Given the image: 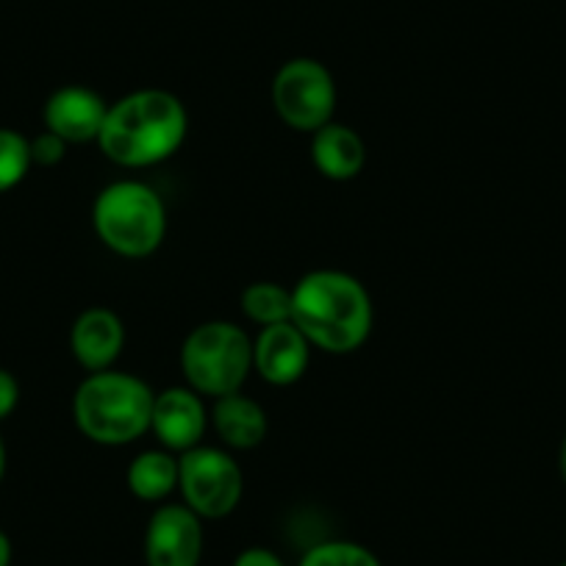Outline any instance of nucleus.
<instances>
[{
	"instance_id": "nucleus-24",
	"label": "nucleus",
	"mask_w": 566,
	"mask_h": 566,
	"mask_svg": "<svg viewBox=\"0 0 566 566\" xmlns=\"http://www.w3.org/2000/svg\"><path fill=\"white\" fill-rule=\"evenodd\" d=\"M3 475H7V444L0 439V481H3Z\"/></svg>"
},
{
	"instance_id": "nucleus-10",
	"label": "nucleus",
	"mask_w": 566,
	"mask_h": 566,
	"mask_svg": "<svg viewBox=\"0 0 566 566\" xmlns=\"http://www.w3.org/2000/svg\"><path fill=\"white\" fill-rule=\"evenodd\" d=\"M312 350L314 347L292 319L266 325L253 339V369L270 386H292L306 375Z\"/></svg>"
},
{
	"instance_id": "nucleus-16",
	"label": "nucleus",
	"mask_w": 566,
	"mask_h": 566,
	"mask_svg": "<svg viewBox=\"0 0 566 566\" xmlns=\"http://www.w3.org/2000/svg\"><path fill=\"white\" fill-rule=\"evenodd\" d=\"M242 312L259 328L277 323H290L292 290L275 281H255L242 292Z\"/></svg>"
},
{
	"instance_id": "nucleus-7",
	"label": "nucleus",
	"mask_w": 566,
	"mask_h": 566,
	"mask_svg": "<svg viewBox=\"0 0 566 566\" xmlns=\"http://www.w3.org/2000/svg\"><path fill=\"white\" fill-rule=\"evenodd\" d=\"M336 101L334 75L317 59H290L272 78V108L301 134H314L334 123Z\"/></svg>"
},
{
	"instance_id": "nucleus-22",
	"label": "nucleus",
	"mask_w": 566,
	"mask_h": 566,
	"mask_svg": "<svg viewBox=\"0 0 566 566\" xmlns=\"http://www.w3.org/2000/svg\"><path fill=\"white\" fill-rule=\"evenodd\" d=\"M12 564V542L3 531H0V566Z\"/></svg>"
},
{
	"instance_id": "nucleus-2",
	"label": "nucleus",
	"mask_w": 566,
	"mask_h": 566,
	"mask_svg": "<svg viewBox=\"0 0 566 566\" xmlns=\"http://www.w3.org/2000/svg\"><path fill=\"white\" fill-rule=\"evenodd\" d=\"M189 134L181 97L167 90H136L108 103L97 148L117 167L145 170L172 159Z\"/></svg>"
},
{
	"instance_id": "nucleus-25",
	"label": "nucleus",
	"mask_w": 566,
	"mask_h": 566,
	"mask_svg": "<svg viewBox=\"0 0 566 566\" xmlns=\"http://www.w3.org/2000/svg\"><path fill=\"white\" fill-rule=\"evenodd\" d=\"M558 566H566V560H564V564H558Z\"/></svg>"
},
{
	"instance_id": "nucleus-3",
	"label": "nucleus",
	"mask_w": 566,
	"mask_h": 566,
	"mask_svg": "<svg viewBox=\"0 0 566 566\" xmlns=\"http://www.w3.org/2000/svg\"><path fill=\"white\" fill-rule=\"evenodd\" d=\"M156 391L139 375L103 369L90 373L73 395V419L81 437L101 448H125L150 433Z\"/></svg>"
},
{
	"instance_id": "nucleus-20",
	"label": "nucleus",
	"mask_w": 566,
	"mask_h": 566,
	"mask_svg": "<svg viewBox=\"0 0 566 566\" xmlns=\"http://www.w3.org/2000/svg\"><path fill=\"white\" fill-rule=\"evenodd\" d=\"M20 402V384L9 369L0 367V422L14 413Z\"/></svg>"
},
{
	"instance_id": "nucleus-21",
	"label": "nucleus",
	"mask_w": 566,
	"mask_h": 566,
	"mask_svg": "<svg viewBox=\"0 0 566 566\" xmlns=\"http://www.w3.org/2000/svg\"><path fill=\"white\" fill-rule=\"evenodd\" d=\"M233 566H286L272 549L266 547H248L237 555Z\"/></svg>"
},
{
	"instance_id": "nucleus-6",
	"label": "nucleus",
	"mask_w": 566,
	"mask_h": 566,
	"mask_svg": "<svg viewBox=\"0 0 566 566\" xmlns=\"http://www.w3.org/2000/svg\"><path fill=\"white\" fill-rule=\"evenodd\" d=\"M178 492L200 520H226L242 503V467L228 450L198 444L178 455Z\"/></svg>"
},
{
	"instance_id": "nucleus-8",
	"label": "nucleus",
	"mask_w": 566,
	"mask_h": 566,
	"mask_svg": "<svg viewBox=\"0 0 566 566\" xmlns=\"http://www.w3.org/2000/svg\"><path fill=\"white\" fill-rule=\"evenodd\" d=\"M203 520L184 503H161L145 531L148 566H200Z\"/></svg>"
},
{
	"instance_id": "nucleus-12",
	"label": "nucleus",
	"mask_w": 566,
	"mask_h": 566,
	"mask_svg": "<svg viewBox=\"0 0 566 566\" xmlns=\"http://www.w3.org/2000/svg\"><path fill=\"white\" fill-rule=\"evenodd\" d=\"M125 347V325L112 308L95 306L78 314L70 331V350L86 373H103L117 364Z\"/></svg>"
},
{
	"instance_id": "nucleus-23",
	"label": "nucleus",
	"mask_w": 566,
	"mask_h": 566,
	"mask_svg": "<svg viewBox=\"0 0 566 566\" xmlns=\"http://www.w3.org/2000/svg\"><path fill=\"white\" fill-rule=\"evenodd\" d=\"M558 470H560V478H564L566 483V439L560 442V453H558Z\"/></svg>"
},
{
	"instance_id": "nucleus-13",
	"label": "nucleus",
	"mask_w": 566,
	"mask_h": 566,
	"mask_svg": "<svg viewBox=\"0 0 566 566\" xmlns=\"http://www.w3.org/2000/svg\"><path fill=\"white\" fill-rule=\"evenodd\" d=\"M312 161L328 181H353L367 165V145L356 128L334 119L312 134Z\"/></svg>"
},
{
	"instance_id": "nucleus-17",
	"label": "nucleus",
	"mask_w": 566,
	"mask_h": 566,
	"mask_svg": "<svg viewBox=\"0 0 566 566\" xmlns=\"http://www.w3.org/2000/svg\"><path fill=\"white\" fill-rule=\"evenodd\" d=\"M31 167V139L12 128H0V195L20 187Z\"/></svg>"
},
{
	"instance_id": "nucleus-9",
	"label": "nucleus",
	"mask_w": 566,
	"mask_h": 566,
	"mask_svg": "<svg viewBox=\"0 0 566 566\" xmlns=\"http://www.w3.org/2000/svg\"><path fill=\"white\" fill-rule=\"evenodd\" d=\"M206 428H209V411L198 391L189 386H170L165 391H156L150 433L159 439L161 448L176 455L187 453L203 442Z\"/></svg>"
},
{
	"instance_id": "nucleus-14",
	"label": "nucleus",
	"mask_w": 566,
	"mask_h": 566,
	"mask_svg": "<svg viewBox=\"0 0 566 566\" xmlns=\"http://www.w3.org/2000/svg\"><path fill=\"white\" fill-rule=\"evenodd\" d=\"M211 428L228 450H253L266 439L270 422L261 402L253 397L233 391V395L217 397L209 413Z\"/></svg>"
},
{
	"instance_id": "nucleus-5",
	"label": "nucleus",
	"mask_w": 566,
	"mask_h": 566,
	"mask_svg": "<svg viewBox=\"0 0 566 566\" xmlns=\"http://www.w3.org/2000/svg\"><path fill=\"white\" fill-rule=\"evenodd\" d=\"M181 373L200 397L242 391L253 373V339L228 319H209L189 331L181 345Z\"/></svg>"
},
{
	"instance_id": "nucleus-19",
	"label": "nucleus",
	"mask_w": 566,
	"mask_h": 566,
	"mask_svg": "<svg viewBox=\"0 0 566 566\" xmlns=\"http://www.w3.org/2000/svg\"><path fill=\"white\" fill-rule=\"evenodd\" d=\"M64 156H67V142L62 136H56L53 130H42L40 136L31 139V161L40 167H56L62 165Z\"/></svg>"
},
{
	"instance_id": "nucleus-4",
	"label": "nucleus",
	"mask_w": 566,
	"mask_h": 566,
	"mask_svg": "<svg viewBox=\"0 0 566 566\" xmlns=\"http://www.w3.org/2000/svg\"><path fill=\"white\" fill-rule=\"evenodd\" d=\"M92 228L119 259H148L167 239V206L145 181H114L92 203Z\"/></svg>"
},
{
	"instance_id": "nucleus-1",
	"label": "nucleus",
	"mask_w": 566,
	"mask_h": 566,
	"mask_svg": "<svg viewBox=\"0 0 566 566\" xmlns=\"http://www.w3.org/2000/svg\"><path fill=\"white\" fill-rule=\"evenodd\" d=\"M290 319L314 350L350 356L373 336V295L350 272L312 270L292 286Z\"/></svg>"
},
{
	"instance_id": "nucleus-15",
	"label": "nucleus",
	"mask_w": 566,
	"mask_h": 566,
	"mask_svg": "<svg viewBox=\"0 0 566 566\" xmlns=\"http://www.w3.org/2000/svg\"><path fill=\"white\" fill-rule=\"evenodd\" d=\"M125 483L142 503H165L178 489V455L165 448L145 450L130 461Z\"/></svg>"
},
{
	"instance_id": "nucleus-18",
	"label": "nucleus",
	"mask_w": 566,
	"mask_h": 566,
	"mask_svg": "<svg viewBox=\"0 0 566 566\" xmlns=\"http://www.w3.org/2000/svg\"><path fill=\"white\" fill-rule=\"evenodd\" d=\"M297 566H380L378 555L356 542L314 544Z\"/></svg>"
},
{
	"instance_id": "nucleus-11",
	"label": "nucleus",
	"mask_w": 566,
	"mask_h": 566,
	"mask_svg": "<svg viewBox=\"0 0 566 566\" xmlns=\"http://www.w3.org/2000/svg\"><path fill=\"white\" fill-rule=\"evenodd\" d=\"M106 112L108 103L95 90L70 84L48 97L42 119H45V128L62 136L67 145H84V142H97L106 123Z\"/></svg>"
}]
</instances>
